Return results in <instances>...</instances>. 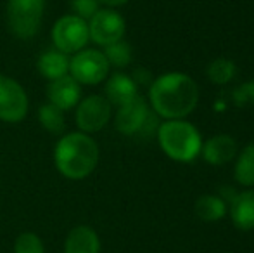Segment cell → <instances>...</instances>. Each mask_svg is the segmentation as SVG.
<instances>
[{
	"mask_svg": "<svg viewBox=\"0 0 254 253\" xmlns=\"http://www.w3.org/2000/svg\"><path fill=\"white\" fill-rule=\"evenodd\" d=\"M131 78H133V82L137 85H151L152 80H151V75H149L147 70H137L133 75H131Z\"/></svg>",
	"mask_w": 254,
	"mask_h": 253,
	"instance_id": "25",
	"label": "cell"
},
{
	"mask_svg": "<svg viewBox=\"0 0 254 253\" xmlns=\"http://www.w3.org/2000/svg\"><path fill=\"white\" fill-rule=\"evenodd\" d=\"M37 70L49 82L57 80L61 77H66V75H69V56L57 51V49L47 51L38 56Z\"/></svg>",
	"mask_w": 254,
	"mask_h": 253,
	"instance_id": "16",
	"label": "cell"
},
{
	"mask_svg": "<svg viewBox=\"0 0 254 253\" xmlns=\"http://www.w3.org/2000/svg\"><path fill=\"white\" fill-rule=\"evenodd\" d=\"M99 144L90 134L71 132L57 141L54 163L57 172L69 180L87 179L99 165Z\"/></svg>",
	"mask_w": 254,
	"mask_h": 253,
	"instance_id": "2",
	"label": "cell"
},
{
	"mask_svg": "<svg viewBox=\"0 0 254 253\" xmlns=\"http://www.w3.org/2000/svg\"><path fill=\"white\" fill-rule=\"evenodd\" d=\"M235 102L241 104H254V80L246 82L242 87H239L234 94Z\"/></svg>",
	"mask_w": 254,
	"mask_h": 253,
	"instance_id": "24",
	"label": "cell"
},
{
	"mask_svg": "<svg viewBox=\"0 0 254 253\" xmlns=\"http://www.w3.org/2000/svg\"><path fill=\"white\" fill-rule=\"evenodd\" d=\"M111 115H113V106L109 104V101L104 95L94 94L78 102L74 122L80 132L95 134L109 123Z\"/></svg>",
	"mask_w": 254,
	"mask_h": 253,
	"instance_id": "10",
	"label": "cell"
},
{
	"mask_svg": "<svg viewBox=\"0 0 254 253\" xmlns=\"http://www.w3.org/2000/svg\"><path fill=\"white\" fill-rule=\"evenodd\" d=\"M30 99L26 90L14 78L0 75V122L19 123L26 118Z\"/></svg>",
	"mask_w": 254,
	"mask_h": 253,
	"instance_id": "8",
	"label": "cell"
},
{
	"mask_svg": "<svg viewBox=\"0 0 254 253\" xmlns=\"http://www.w3.org/2000/svg\"><path fill=\"white\" fill-rule=\"evenodd\" d=\"M38 123H40L42 127L45 128L47 132H51V134H63L64 128H66V118H64V111H61L57 106L51 104V102H47V104L40 106L38 108Z\"/></svg>",
	"mask_w": 254,
	"mask_h": 253,
	"instance_id": "19",
	"label": "cell"
},
{
	"mask_svg": "<svg viewBox=\"0 0 254 253\" xmlns=\"http://www.w3.org/2000/svg\"><path fill=\"white\" fill-rule=\"evenodd\" d=\"M109 63L99 49H81L69 58V75L80 85H97L109 77Z\"/></svg>",
	"mask_w": 254,
	"mask_h": 253,
	"instance_id": "7",
	"label": "cell"
},
{
	"mask_svg": "<svg viewBox=\"0 0 254 253\" xmlns=\"http://www.w3.org/2000/svg\"><path fill=\"white\" fill-rule=\"evenodd\" d=\"M14 253H45L44 241L35 233H21L14 241Z\"/></svg>",
	"mask_w": 254,
	"mask_h": 253,
	"instance_id": "22",
	"label": "cell"
},
{
	"mask_svg": "<svg viewBox=\"0 0 254 253\" xmlns=\"http://www.w3.org/2000/svg\"><path fill=\"white\" fill-rule=\"evenodd\" d=\"M64 253H101V240L90 226H76L67 233Z\"/></svg>",
	"mask_w": 254,
	"mask_h": 253,
	"instance_id": "15",
	"label": "cell"
},
{
	"mask_svg": "<svg viewBox=\"0 0 254 253\" xmlns=\"http://www.w3.org/2000/svg\"><path fill=\"white\" fill-rule=\"evenodd\" d=\"M114 127L123 135H149L157 132V122L154 111L149 108L140 94L127 104L120 106L114 116Z\"/></svg>",
	"mask_w": 254,
	"mask_h": 253,
	"instance_id": "5",
	"label": "cell"
},
{
	"mask_svg": "<svg viewBox=\"0 0 254 253\" xmlns=\"http://www.w3.org/2000/svg\"><path fill=\"white\" fill-rule=\"evenodd\" d=\"M234 177L241 186L254 187V142L246 146L241 153H237Z\"/></svg>",
	"mask_w": 254,
	"mask_h": 253,
	"instance_id": "18",
	"label": "cell"
},
{
	"mask_svg": "<svg viewBox=\"0 0 254 253\" xmlns=\"http://www.w3.org/2000/svg\"><path fill=\"white\" fill-rule=\"evenodd\" d=\"M104 56H106L107 63L109 66L113 68H127L128 64L131 63V58H133V51H131V45L125 40H120V42H114V44L107 45L104 47Z\"/></svg>",
	"mask_w": 254,
	"mask_h": 253,
	"instance_id": "21",
	"label": "cell"
},
{
	"mask_svg": "<svg viewBox=\"0 0 254 253\" xmlns=\"http://www.w3.org/2000/svg\"><path fill=\"white\" fill-rule=\"evenodd\" d=\"M151 109L164 120H184L197 108L199 85L185 73H166L149 85Z\"/></svg>",
	"mask_w": 254,
	"mask_h": 253,
	"instance_id": "1",
	"label": "cell"
},
{
	"mask_svg": "<svg viewBox=\"0 0 254 253\" xmlns=\"http://www.w3.org/2000/svg\"><path fill=\"white\" fill-rule=\"evenodd\" d=\"M230 219L237 229H254V187L235 194L230 201Z\"/></svg>",
	"mask_w": 254,
	"mask_h": 253,
	"instance_id": "14",
	"label": "cell"
},
{
	"mask_svg": "<svg viewBox=\"0 0 254 253\" xmlns=\"http://www.w3.org/2000/svg\"><path fill=\"white\" fill-rule=\"evenodd\" d=\"M99 5H104L106 9H116V7H121L125 3H128L130 0H97Z\"/></svg>",
	"mask_w": 254,
	"mask_h": 253,
	"instance_id": "26",
	"label": "cell"
},
{
	"mask_svg": "<svg viewBox=\"0 0 254 253\" xmlns=\"http://www.w3.org/2000/svg\"><path fill=\"white\" fill-rule=\"evenodd\" d=\"M235 71H237V68H235L234 61H230V59H227V58H216L209 63L206 73H207V78H209L213 84L227 85L234 80Z\"/></svg>",
	"mask_w": 254,
	"mask_h": 253,
	"instance_id": "20",
	"label": "cell"
},
{
	"mask_svg": "<svg viewBox=\"0 0 254 253\" xmlns=\"http://www.w3.org/2000/svg\"><path fill=\"white\" fill-rule=\"evenodd\" d=\"M47 99L61 111H69V109L76 108L78 102L81 101V85L71 75L61 77L57 80L49 82Z\"/></svg>",
	"mask_w": 254,
	"mask_h": 253,
	"instance_id": "11",
	"label": "cell"
},
{
	"mask_svg": "<svg viewBox=\"0 0 254 253\" xmlns=\"http://www.w3.org/2000/svg\"><path fill=\"white\" fill-rule=\"evenodd\" d=\"M104 97L109 101L111 106L127 104L128 101L135 99L138 95V85L133 82L130 75L125 73H113L106 78V87H104Z\"/></svg>",
	"mask_w": 254,
	"mask_h": 253,
	"instance_id": "13",
	"label": "cell"
},
{
	"mask_svg": "<svg viewBox=\"0 0 254 253\" xmlns=\"http://www.w3.org/2000/svg\"><path fill=\"white\" fill-rule=\"evenodd\" d=\"M195 215L204 222H216L221 220L228 212L227 203L218 194H202L195 201Z\"/></svg>",
	"mask_w": 254,
	"mask_h": 253,
	"instance_id": "17",
	"label": "cell"
},
{
	"mask_svg": "<svg viewBox=\"0 0 254 253\" xmlns=\"http://www.w3.org/2000/svg\"><path fill=\"white\" fill-rule=\"evenodd\" d=\"M237 142L232 135L227 134H218L209 137L207 141L202 142L201 155L204 162L214 167H221L230 163L232 160L237 156Z\"/></svg>",
	"mask_w": 254,
	"mask_h": 253,
	"instance_id": "12",
	"label": "cell"
},
{
	"mask_svg": "<svg viewBox=\"0 0 254 253\" xmlns=\"http://www.w3.org/2000/svg\"><path fill=\"white\" fill-rule=\"evenodd\" d=\"M71 9H73L74 16L88 21L101 9V5H99L97 0H71Z\"/></svg>",
	"mask_w": 254,
	"mask_h": 253,
	"instance_id": "23",
	"label": "cell"
},
{
	"mask_svg": "<svg viewBox=\"0 0 254 253\" xmlns=\"http://www.w3.org/2000/svg\"><path fill=\"white\" fill-rule=\"evenodd\" d=\"M157 142L170 160L178 163L194 162L201 155L202 137L187 120H166L157 127Z\"/></svg>",
	"mask_w": 254,
	"mask_h": 253,
	"instance_id": "3",
	"label": "cell"
},
{
	"mask_svg": "<svg viewBox=\"0 0 254 253\" xmlns=\"http://www.w3.org/2000/svg\"><path fill=\"white\" fill-rule=\"evenodd\" d=\"M52 44L57 51L67 56H73L87 47L88 40V23L74 14H66L54 23L51 31Z\"/></svg>",
	"mask_w": 254,
	"mask_h": 253,
	"instance_id": "6",
	"label": "cell"
},
{
	"mask_svg": "<svg viewBox=\"0 0 254 253\" xmlns=\"http://www.w3.org/2000/svg\"><path fill=\"white\" fill-rule=\"evenodd\" d=\"M45 0H7V26L19 40H31L42 26Z\"/></svg>",
	"mask_w": 254,
	"mask_h": 253,
	"instance_id": "4",
	"label": "cell"
},
{
	"mask_svg": "<svg viewBox=\"0 0 254 253\" xmlns=\"http://www.w3.org/2000/svg\"><path fill=\"white\" fill-rule=\"evenodd\" d=\"M87 23L90 40L102 49L114 42L123 40L127 30L123 16L114 9H99Z\"/></svg>",
	"mask_w": 254,
	"mask_h": 253,
	"instance_id": "9",
	"label": "cell"
}]
</instances>
